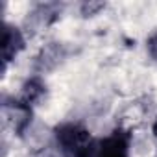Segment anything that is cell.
<instances>
[{
	"instance_id": "1",
	"label": "cell",
	"mask_w": 157,
	"mask_h": 157,
	"mask_svg": "<svg viewBox=\"0 0 157 157\" xmlns=\"http://www.w3.org/2000/svg\"><path fill=\"white\" fill-rule=\"evenodd\" d=\"M54 135L63 157H89L96 139L80 122H63L56 126Z\"/></svg>"
},
{
	"instance_id": "3",
	"label": "cell",
	"mask_w": 157,
	"mask_h": 157,
	"mask_svg": "<svg viewBox=\"0 0 157 157\" xmlns=\"http://www.w3.org/2000/svg\"><path fill=\"white\" fill-rule=\"evenodd\" d=\"M24 35L22 32L10 24V22H2V70L6 72L8 65L24 50Z\"/></svg>"
},
{
	"instance_id": "2",
	"label": "cell",
	"mask_w": 157,
	"mask_h": 157,
	"mask_svg": "<svg viewBox=\"0 0 157 157\" xmlns=\"http://www.w3.org/2000/svg\"><path fill=\"white\" fill-rule=\"evenodd\" d=\"M131 155V131L115 128L109 135L94 139L89 157H129Z\"/></svg>"
},
{
	"instance_id": "4",
	"label": "cell",
	"mask_w": 157,
	"mask_h": 157,
	"mask_svg": "<svg viewBox=\"0 0 157 157\" xmlns=\"http://www.w3.org/2000/svg\"><path fill=\"white\" fill-rule=\"evenodd\" d=\"M146 50H148L150 57H151L153 61H157V30L148 37V41H146Z\"/></svg>"
},
{
	"instance_id": "5",
	"label": "cell",
	"mask_w": 157,
	"mask_h": 157,
	"mask_svg": "<svg viewBox=\"0 0 157 157\" xmlns=\"http://www.w3.org/2000/svg\"><path fill=\"white\" fill-rule=\"evenodd\" d=\"M153 135L157 137V118H155V122H153Z\"/></svg>"
}]
</instances>
